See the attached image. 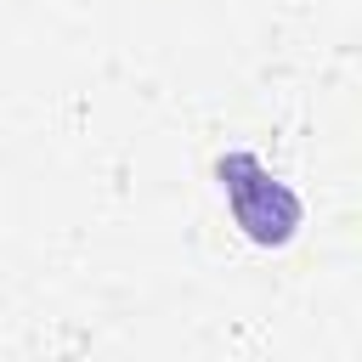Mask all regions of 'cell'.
I'll return each instance as SVG.
<instances>
[{"label":"cell","instance_id":"cell-1","mask_svg":"<svg viewBox=\"0 0 362 362\" xmlns=\"http://www.w3.org/2000/svg\"><path fill=\"white\" fill-rule=\"evenodd\" d=\"M215 175H221L226 209H232V221L243 226V238L277 249V243H288V238L300 232V198H294V187L277 181L255 153H226V158L215 164Z\"/></svg>","mask_w":362,"mask_h":362}]
</instances>
